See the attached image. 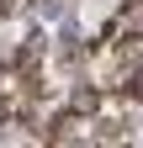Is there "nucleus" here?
Segmentation results:
<instances>
[{"label":"nucleus","mask_w":143,"mask_h":148,"mask_svg":"<svg viewBox=\"0 0 143 148\" xmlns=\"http://www.w3.org/2000/svg\"><path fill=\"white\" fill-rule=\"evenodd\" d=\"M96 106H101V90H96V85H74V95H69V111H74V116H90Z\"/></svg>","instance_id":"obj_1"}]
</instances>
